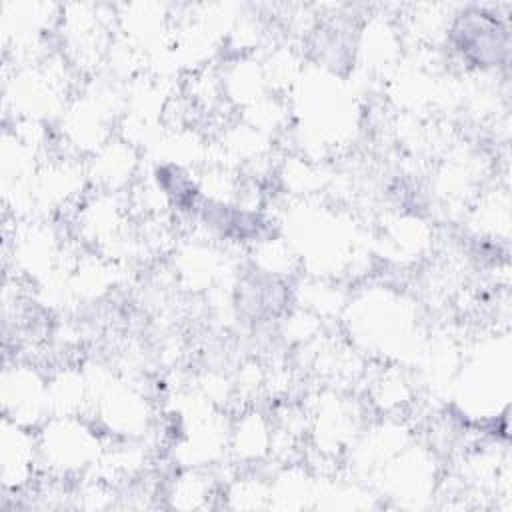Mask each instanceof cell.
I'll use <instances>...</instances> for the list:
<instances>
[{"label": "cell", "mask_w": 512, "mask_h": 512, "mask_svg": "<svg viewBox=\"0 0 512 512\" xmlns=\"http://www.w3.org/2000/svg\"><path fill=\"white\" fill-rule=\"evenodd\" d=\"M490 16L492 14H486L480 10L466 12L454 26V36L460 50L466 52L468 56H474L482 64L498 60V54L506 50L504 46H500V38H504V30Z\"/></svg>", "instance_id": "1"}]
</instances>
